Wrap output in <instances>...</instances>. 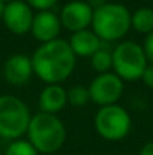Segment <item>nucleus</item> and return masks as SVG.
<instances>
[{"label":"nucleus","mask_w":153,"mask_h":155,"mask_svg":"<svg viewBox=\"0 0 153 155\" xmlns=\"http://www.w3.org/2000/svg\"><path fill=\"white\" fill-rule=\"evenodd\" d=\"M30 57L33 74L45 84H62L72 75L77 65V56L62 38L39 44Z\"/></svg>","instance_id":"1"},{"label":"nucleus","mask_w":153,"mask_h":155,"mask_svg":"<svg viewBox=\"0 0 153 155\" xmlns=\"http://www.w3.org/2000/svg\"><path fill=\"white\" fill-rule=\"evenodd\" d=\"M26 136L39 154L51 155L63 148L68 133L63 120L57 114L38 111L32 114Z\"/></svg>","instance_id":"2"},{"label":"nucleus","mask_w":153,"mask_h":155,"mask_svg":"<svg viewBox=\"0 0 153 155\" xmlns=\"http://www.w3.org/2000/svg\"><path fill=\"white\" fill-rule=\"evenodd\" d=\"M102 42H120L129 33L131 11L119 2H107L93 12L90 27Z\"/></svg>","instance_id":"3"},{"label":"nucleus","mask_w":153,"mask_h":155,"mask_svg":"<svg viewBox=\"0 0 153 155\" xmlns=\"http://www.w3.org/2000/svg\"><path fill=\"white\" fill-rule=\"evenodd\" d=\"M32 113L21 98L3 94L0 95V139L12 142L26 136Z\"/></svg>","instance_id":"4"},{"label":"nucleus","mask_w":153,"mask_h":155,"mask_svg":"<svg viewBox=\"0 0 153 155\" xmlns=\"http://www.w3.org/2000/svg\"><path fill=\"white\" fill-rule=\"evenodd\" d=\"M113 51V72L123 81L141 80L146 66L149 65L144 48L135 41H120Z\"/></svg>","instance_id":"5"},{"label":"nucleus","mask_w":153,"mask_h":155,"mask_svg":"<svg viewBox=\"0 0 153 155\" xmlns=\"http://www.w3.org/2000/svg\"><path fill=\"white\" fill-rule=\"evenodd\" d=\"M95 130L107 142H120L131 133L132 119L129 111L120 104L104 105L95 114Z\"/></svg>","instance_id":"6"},{"label":"nucleus","mask_w":153,"mask_h":155,"mask_svg":"<svg viewBox=\"0 0 153 155\" xmlns=\"http://www.w3.org/2000/svg\"><path fill=\"white\" fill-rule=\"evenodd\" d=\"M87 87L90 92V101L99 107H104V105L119 104L125 92V81L111 71V72L98 74L89 83Z\"/></svg>","instance_id":"7"},{"label":"nucleus","mask_w":153,"mask_h":155,"mask_svg":"<svg viewBox=\"0 0 153 155\" xmlns=\"http://www.w3.org/2000/svg\"><path fill=\"white\" fill-rule=\"evenodd\" d=\"M95 9L86 0H71L65 3L59 12L62 27L71 33L90 29Z\"/></svg>","instance_id":"8"},{"label":"nucleus","mask_w":153,"mask_h":155,"mask_svg":"<svg viewBox=\"0 0 153 155\" xmlns=\"http://www.w3.org/2000/svg\"><path fill=\"white\" fill-rule=\"evenodd\" d=\"M33 17L35 11L27 5L26 0H11L6 3L2 21L11 33L23 36L30 33Z\"/></svg>","instance_id":"9"},{"label":"nucleus","mask_w":153,"mask_h":155,"mask_svg":"<svg viewBox=\"0 0 153 155\" xmlns=\"http://www.w3.org/2000/svg\"><path fill=\"white\" fill-rule=\"evenodd\" d=\"M3 78L8 84L11 86H24L30 81V78L35 75L33 74V65H32V57L27 54H12L9 56L2 69Z\"/></svg>","instance_id":"10"},{"label":"nucleus","mask_w":153,"mask_h":155,"mask_svg":"<svg viewBox=\"0 0 153 155\" xmlns=\"http://www.w3.org/2000/svg\"><path fill=\"white\" fill-rule=\"evenodd\" d=\"M63 27H62L59 14H56L54 11H39V12H35L30 35L39 44H45V42L57 39Z\"/></svg>","instance_id":"11"},{"label":"nucleus","mask_w":153,"mask_h":155,"mask_svg":"<svg viewBox=\"0 0 153 155\" xmlns=\"http://www.w3.org/2000/svg\"><path fill=\"white\" fill-rule=\"evenodd\" d=\"M68 105V89L62 84H45L38 97V108L42 113L59 114Z\"/></svg>","instance_id":"12"},{"label":"nucleus","mask_w":153,"mask_h":155,"mask_svg":"<svg viewBox=\"0 0 153 155\" xmlns=\"http://www.w3.org/2000/svg\"><path fill=\"white\" fill-rule=\"evenodd\" d=\"M71 48L77 57H92L104 45L99 36L92 29H84L75 33H71V38L68 39Z\"/></svg>","instance_id":"13"},{"label":"nucleus","mask_w":153,"mask_h":155,"mask_svg":"<svg viewBox=\"0 0 153 155\" xmlns=\"http://www.w3.org/2000/svg\"><path fill=\"white\" fill-rule=\"evenodd\" d=\"M131 27L141 35H149L153 32V9L149 6H141L131 12Z\"/></svg>","instance_id":"14"},{"label":"nucleus","mask_w":153,"mask_h":155,"mask_svg":"<svg viewBox=\"0 0 153 155\" xmlns=\"http://www.w3.org/2000/svg\"><path fill=\"white\" fill-rule=\"evenodd\" d=\"M90 66L98 72H111L113 71V51L102 45L98 51L90 57Z\"/></svg>","instance_id":"15"},{"label":"nucleus","mask_w":153,"mask_h":155,"mask_svg":"<svg viewBox=\"0 0 153 155\" xmlns=\"http://www.w3.org/2000/svg\"><path fill=\"white\" fill-rule=\"evenodd\" d=\"M87 103H90V92L87 86L74 84L71 89H68V104L72 107H84Z\"/></svg>","instance_id":"16"},{"label":"nucleus","mask_w":153,"mask_h":155,"mask_svg":"<svg viewBox=\"0 0 153 155\" xmlns=\"http://www.w3.org/2000/svg\"><path fill=\"white\" fill-rule=\"evenodd\" d=\"M3 155H41L35 146L27 140V139H18L9 142V145L5 149Z\"/></svg>","instance_id":"17"},{"label":"nucleus","mask_w":153,"mask_h":155,"mask_svg":"<svg viewBox=\"0 0 153 155\" xmlns=\"http://www.w3.org/2000/svg\"><path fill=\"white\" fill-rule=\"evenodd\" d=\"M26 2L35 12H39V11H53L59 0H26Z\"/></svg>","instance_id":"18"},{"label":"nucleus","mask_w":153,"mask_h":155,"mask_svg":"<svg viewBox=\"0 0 153 155\" xmlns=\"http://www.w3.org/2000/svg\"><path fill=\"white\" fill-rule=\"evenodd\" d=\"M143 48H144V54H146V57H147L149 65H153V32L149 33V35L144 38Z\"/></svg>","instance_id":"19"},{"label":"nucleus","mask_w":153,"mask_h":155,"mask_svg":"<svg viewBox=\"0 0 153 155\" xmlns=\"http://www.w3.org/2000/svg\"><path fill=\"white\" fill-rule=\"evenodd\" d=\"M141 81L149 87L153 89V65H147L144 72H143V77H141Z\"/></svg>","instance_id":"20"},{"label":"nucleus","mask_w":153,"mask_h":155,"mask_svg":"<svg viewBox=\"0 0 153 155\" xmlns=\"http://www.w3.org/2000/svg\"><path fill=\"white\" fill-rule=\"evenodd\" d=\"M138 155H153V140L144 143L141 146V149L138 151Z\"/></svg>","instance_id":"21"},{"label":"nucleus","mask_w":153,"mask_h":155,"mask_svg":"<svg viewBox=\"0 0 153 155\" xmlns=\"http://www.w3.org/2000/svg\"><path fill=\"white\" fill-rule=\"evenodd\" d=\"M86 2H87V3H89V5H90V6L93 8V9H98L99 6L105 5V3H107L108 0H86Z\"/></svg>","instance_id":"22"},{"label":"nucleus","mask_w":153,"mask_h":155,"mask_svg":"<svg viewBox=\"0 0 153 155\" xmlns=\"http://www.w3.org/2000/svg\"><path fill=\"white\" fill-rule=\"evenodd\" d=\"M5 8H6V3L0 0V20H2V17H3V14H5Z\"/></svg>","instance_id":"23"},{"label":"nucleus","mask_w":153,"mask_h":155,"mask_svg":"<svg viewBox=\"0 0 153 155\" xmlns=\"http://www.w3.org/2000/svg\"><path fill=\"white\" fill-rule=\"evenodd\" d=\"M2 2H5V3H8V2H11V0H2Z\"/></svg>","instance_id":"24"}]
</instances>
